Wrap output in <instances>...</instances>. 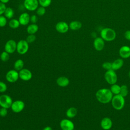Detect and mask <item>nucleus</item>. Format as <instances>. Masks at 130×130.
<instances>
[{
    "mask_svg": "<svg viewBox=\"0 0 130 130\" xmlns=\"http://www.w3.org/2000/svg\"><path fill=\"white\" fill-rule=\"evenodd\" d=\"M113 96V94L110 89L101 88L95 93V97L97 100L102 104H108L110 103Z\"/></svg>",
    "mask_w": 130,
    "mask_h": 130,
    "instance_id": "1",
    "label": "nucleus"
},
{
    "mask_svg": "<svg viewBox=\"0 0 130 130\" xmlns=\"http://www.w3.org/2000/svg\"><path fill=\"white\" fill-rule=\"evenodd\" d=\"M100 37L105 41L111 42L115 39L116 33L115 31L111 28L105 27L101 30Z\"/></svg>",
    "mask_w": 130,
    "mask_h": 130,
    "instance_id": "2",
    "label": "nucleus"
},
{
    "mask_svg": "<svg viewBox=\"0 0 130 130\" xmlns=\"http://www.w3.org/2000/svg\"><path fill=\"white\" fill-rule=\"evenodd\" d=\"M113 108L116 110H120L125 105V99L120 94L114 95L111 101Z\"/></svg>",
    "mask_w": 130,
    "mask_h": 130,
    "instance_id": "3",
    "label": "nucleus"
},
{
    "mask_svg": "<svg viewBox=\"0 0 130 130\" xmlns=\"http://www.w3.org/2000/svg\"><path fill=\"white\" fill-rule=\"evenodd\" d=\"M104 78L106 81L110 85L115 84L117 81V75L115 71L112 69L106 72L104 75Z\"/></svg>",
    "mask_w": 130,
    "mask_h": 130,
    "instance_id": "4",
    "label": "nucleus"
},
{
    "mask_svg": "<svg viewBox=\"0 0 130 130\" xmlns=\"http://www.w3.org/2000/svg\"><path fill=\"white\" fill-rule=\"evenodd\" d=\"M29 49V43L26 40H20L17 43L16 51L21 55L26 53Z\"/></svg>",
    "mask_w": 130,
    "mask_h": 130,
    "instance_id": "5",
    "label": "nucleus"
},
{
    "mask_svg": "<svg viewBox=\"0 0 130 130\" xmlns=\"http://www.w3.org/2000/svg\"><path fill=\"white\" fill-rule=\"evenodd\" d=\"M12 103V99L10 95L6 94L0 95V106L1 107L8 109L11 108Z\"/></svg>",
    "mask_w": 130,
    "mask_h": 130,
    "instance_id": "6",
    "label": "nucleus"
},
{
    "mask_svg": "<svg viewBox=\"0 0 130 130\" xmlns=\"http://www.w3.org/2000/svg\"><path fill=\"white\" fill-rule=\"evenodd\" d=\"M38 0H24L23 6L25 9L29 11H36L39 7Z\"/></svg>",
    "mask_w": 130,
    "mask_h": 130,
    "instance_id": "7",
    "label": "nucleus"
},
{
    "mask_svg": "<svg viewBox=\"0 0 130 130\" xmlns=\"http://www.w3.org/2000/svg\"><path fill=\"white\" fill-rule=\"evenodd\" d=\"M19 78V72L14 69L9 70L6 73V79L7 81L10 83H14L16 82Z\"/></svg>",
    "mask_w": 130,
    "mask_h": 130,
    "instance_id": "8",
    "label": "nucleus"
},
{
    "mask_svg": "<svg viewBox=\"0 0 130 130\" xmlns=\"http://www.w3.org/2000/svg\"><path fill=\"white\" fill-rule=\"evenodd\" d=\"M25 107L24 103L21 100H16L13 102L11 108L12 111L16 113L21 112Z\"/></svg>",
    "mask_w": 130,
    "mask_h": 130,
    "instance_id": "9",
    "label": "nucleus"
},
{
    "mask_svg": "<svg viewBox=\"0 0 130 130\" xmlns=\"http://www.w3.org/2000/svg\"><path fill=\"white\" fill-rule=\"evenodd\" d=\"M17 43L13 39L7 41L4 46V50L9 54H12L16 51Z\"/></svg>",
    "mask_w": 130,
    "mask_h": 130,
    "instance_id": "10",
    "label": "nucleus"
},
{
    "mask_svg": "<svg viewBox=\"0 0 130 130\" xmlns=\"http://www.w3.org/2000/svg\"><path fill=\"white\" fill-rule=\"evenodd\" d=\"M59 125L62 130H74L75 128L73 122L66 118L63 119L60 121Z\"/></svg>",
    "mask_w": 130,
    "mask_h": 130,
    "instance_id": "11",
    "label": "nucleus"
},
{
    "mask_svg": "<svg viewBox=\"0 0 130 130\" xmlns=\"http://www.w3.org/2000/svg\"><path fill=\"white\" fill-rule=\"evenodd\" d=\"M18 72L19 78L23 81H29L32 78V73L29 70L27 69L23 68Z\"/></svg>",
    "mask_w": 130,
    "mask_h": 130,
    "instance_id": "12",
    "label": "nucleus"
},
{
    "mask_svg": "<svg viewBox=\"0 0 130 130\" xmlns=\"http://www.w3.org/2000/svg\"><path fill=\"white\" fill-rule=\"evenodd\" d=\"M69 24L65 21H59L55 25L56 30L60 34H65L69 29Z\"/></svg>",
    "mask_w": 130,
    "mask_h": 130,
    "instance_id": "13",
    "label": "nucleus"
},
{
    "mask_svg": "<svg viewBox=\"0 0 130 130\" xmlns=\"http://www.w3.org/2000/svg\"><path fill=\"white\" fill-rule=\"evenodd\" d=\"M93 47L98 51H102L105 47V41L100 37H96L93 41Z\"/></svg>",
    "mask_w": 130,
    "mask_h": 130,
    "instance_id": "14",
    "label": "nucleus"
},
{
    "mask_svg": "<svg viewBox=\"0 0 130 130\" xmlns=\"http://www.w3.org/2000/svg\"><path fill=\"white\" fill-rule=\"evenodd\" d=\"M30 16L28 13L24 12L21 13L18 18V20L20 25L23 26H26L29 24L30 21Z\"/></svg>",
    "mask_w": 130,
    "mask_h": 130,
    "instance_id": "15",
    "label": "nucleus"
},
{
    "mask_svg": "<svg viewBox=\"0 0 130 130\" xmlns=\"http://www.w3.org/2000/svg\"><path fill=\"white\" fill-rule=\"evenodd\" d=\"M119 54L122 58H127L130 57V47L124 45L121 46L119 50Z\"/></svg>",
    "mask_w": 130,
    "mask_h": 130,
    "instance_id": "16",
    "label": "nucleus"
},
{
    "mask_svg": "<svg viewBox=\"0 0 130 130\" xmlns=\"http://www.w3.org/2000/svg\"><path fill=\"white\" fill-rule=\"evenodd\" d=\"M112 121L109 117H104L101 122V126L104 130H109L112 126Z\"/></svg>",
    "mask_w": 130,
    "mask_h": 130,
    "instance_id": "17",
    "label": "nucleus"
},
{
    "mask_svg": "<svg viewBox=\"0 0 130 130\" xmlns=\"http://www.w3.org/2000/svg\"><path fill=\"white\" fill-rule=\"evenodd\" d=\"M56 83L59 86L64 87L69 84L70 80L65 76H60L56 79Z\"/></svg>",
    "mask_w": 130,
    "mask_h": 130,
    "instance_id": "18",
    "label": "nucleus"
},
{
    "mask_svg": "<svg viewBox=\"0 0 130 130\" xmlns=\"http://www.w3.org/2000/svg\"><path fill=\"white\" fill-rule=\"evenodd\" d=\"M124 63V61L122 58H118L115 59L112 62V69L116 71L121 69Z\"/></svg>",
    "mask_w": 130,
    "mask_h": 130,
    "instance_id": "19",
    "label": "nucleus"
},
{
    "mask_svg": "<svg viewBox=\"0 0 130 130\" xmlns=\"http://www.w3.org/2000/svg\"><path fill=\"white\" fill-rule=\"evenodd\" d=\"M69 28L72 30H77L80 29L82 26V23L77 20H74L71 21L70 24H69Z\"/></svg>",
    "mask_w": 130,
    "mask_h": 130,
    "instance_id": "20",
    "label": "nucleus"
},
{
    "mask_svg": "<svg viewBox=\"0 0 130 130\" xmlns=\"http://www.w3.org/2000/svg\"><path fill=\"white\" fill-rule=\"evenodd\" d=\"M39 30V26L36 23L29 24L26 28V31L29 35H35Z\"/></svg>",
    "mask_w": 130,
    "mask_h": 130,
    "instance_id": "21",
    "label": "nucleus"
},
{
    "mask_svg": "<svg viewBox=\"0 0 130 130\" xmlns=\"http://www.w3.org/2000/svg\"><path fill=\"white\" fill-rule=\"evenodd\" d=\"M77 114V109L74 107H72L69 108L66 111V114L67 117L69 118H73L75 117Z\"/></svg>",
    "mask_w": 130,
    "mask_h": 130,
    "instance_id": "22",
    "label": "nucleus"
},
{
    "mask_svg": "<svg viewBox=\"0 0 130 130\" xmlns=\"http://www.w3.org/2000/svg\"><path fill=\"white\" fill-rule=\"evenodd\" d=\"M9 26L12 29H16L19 27L20 24L18 19L15 18H12L10 19L8 22Z\"/></svg>",
    "mask_w": 130,
    "mask_h": 130,
    "instance_id": "23",
    "label": "nucleus"
},
{
    "mask_svg": "<svg viewBox=\"0 0 130 130\" xmlns=\"http://www.w3.org/2000/svg\"><path fill=\"white\" fill-rule=\"evenodd\" d=\"M24 62L21 59H17L14 63V69L19 72L23 68Z\"/></svg>",
    "mask_w": 130,
    "mask_h": 130,
    "instance_id": "24",
    "label": "nucleus"
},
{
    "mask_svg": "<svg viewBox=\"0 0 130 130\" xmlns=\"http://www.w3.org/2000/svg\"><path fill=\"white\" fill-rule=\"evenodd\" d=\"M4 15L7 19H11L13 18L14 15V11L12 8L10 7H7Z\"/></svg>",
    "mask_w": 130,
    "mask_h": 130,
    "instance_id": "25",
    "label": "nucleus"
},
{
    "mask_svg": "<svg viewBox=\"0 0 130 130\" xmlns=\"http://www.w3.org/2000/svg\"><path fill=\"white\" fill-rule=\"evenodd\" d=\"M121 86H119L117 84L115 83L111 85L110 87V90L113 95H116L120 93Z\"/></svg>",
    "mask_w": 130,
    "mask_h": 130,
    "instance_id": "26",
    "label": "nucleus"
},
{
    "mask_svg": "<svg viewBox=\"0 0 130 130\" xmlns=\"http://www.w3.org/2000/svg\"><path fill=\"white\" fill-rule=\"evenodd\" d=\"M128 93V87L126 85H122L121 86V88H120V94L125 98L127 95Z\"/></svg>",
    "mask_w": 130,
    "mask_h": 130,
    "instance_id": "27",
    "label": "nucleus"
},
{
    "mask_svg": "<svg viewBox=\"0 0 130 130\" xmlns=\"http://www.w3.org/2000/svg\"><path fill=\"white\" fill-rule=\"evenodd\" d=\"M10 58V54L7 52L4 51L0 54V59L2 61L6 62L9 60Z\"/></svg>",
    "mask_w": 130,
    "mask_h": 130,
    "instance_id": "28",
    "label": "nucleus"
},
{
    "mask_svg": "<svg viewBox=\"0 0 130 130\" xmlns=\"http://www.w3.org/2000/svg\"><path fill=\"white\" fill-rule=\"evenodd\" d=\"M38 1L40 6L43 7L44 8L49 7L52 2V0H38Z\"/></svg>",
    "mask_w": 130,
    "mask_h": 130,
    "instance_id": "29",
    "label": "nucleus"
},
{
    "mask_svg": "<svg viewBox=\"0 0 130 130\" xmlns=\"http://www.w3.org/2000/svg\"><path fill=\"white\" fill-rule=\"evenodd\" d=\"M46 8L40 6L36 10V14L39 16H42L46 13Z\"/></svg>",
    "mask_w": 130,
    "mask_h": 130,
    "instance_id": "30",
    "label": "nucleus"
},
{
    "mask_svg": "<svg viewBox=\"0 0 130 130\" xmlns=\"http://www.w3.org/2000/svg\"><path fill=\"white\" fill-rule=\"evenodd\" d=\"M7 23V18L4 15L0 16V27H5Z\"/></svg>",
    "mask_w": 130,
    "mask_h": 130,
    "instance_id": "31",
    "label": "nucleus"
},
{
    "mask_svg": "<svg viewBox=\"0 0 130 130\" xmlns=\"http://www.w3.org/2000/svg\"><path fill=\"white\" fill-rule=\"evenodd\" d=\"M36 39V37L35 35H28V36L26 37V41L29 44L32 43L35 41Z\"/></svg>",
    "mask_w": 130,
    "mask_h": 130,
    "instance_id": "32",
    "label": "nucleus"
},
{
    "mask_svg": "<svg viewBox=\"0 0 130 130\" xmlns=\"http://www.w3.org/2000/svg\"><path fill=\"white\" fill-rule=\"evenodd\" d=\"M102 67L107 71L111 70L112 69V62H110L109 61L104 62L102 64Z\"/></svg>",
    "mask_w": 130,
    "mask_h": 130,
    "instance_id": "33",
    "label": "nucleus"
},
{
    "mask_svg": "<svg viewBox=\"0 0 130 130\" xmlns=\"http://www.w3.org/2000/svg\"><path fill=\"white\" fill-rule=\"evenodd\" d=\"M7 89V84L3 81H0V92L4 93Z\"/></svg>",
    "mask_w": 130,
    "mask_h": 130,
    "instance_id": "34",
    "label": "nucleus"
},
{
    "mask_svg": "<svg viewBox=\"0 0 130 130\" xmlns=\"http://www.w3.org/2000/svg\"><path fill=\"white\" fill-rule=\"evenodd\" d=\"M8 114V109L5 108L1 107L0 109V116L2 117H5L7 116Z\"/></svg>",
    "mask_w": 130,
    "mask_h": 130,
    "instance_id": "35",
    "label": "nucleus"
},
{
    "mask_svg": "<svg viewBox=\"0 0 130 130\" xmlns=\"http://www.w3.org/2000/svg\"><path fill=\"white\" fill-rule=\"evenodd\" d=\"M6 8L7 7L6 6V4L0 2V16L4 14Z\"/></svg>",
    "mask_w": 130,
    "mask_h": 130,
    "instance_id": "36",
    "label": "nucleus"
},
{
    "mask_svg": "<svg viewBox=\"0 0 130 130\" xmlns=\"http://www.w3.org/2000/svg\"><path fill=\"white\" fill-rule=\"evenodd\" d=\"M30 21L32 23H36L38 21V17L36 15H32L30 16Z\"/></svg>",
    "mask_w": 130,
    "mask_h": 130,
    "instance_id": "37",
    "label": "nucleus"
},
{
    "mask_svg": "<svg viewBox=\"0 0 130 130\" xmlns=\"http://www.w3.org/2000/svg\"><path fill=\"white\" fill-rule=\"evenodd\" d=\"M124 38L128 40V41H130V30H126L125 32H124Z\"/></svg>",
    "mask_w": 130,
    "mask_h": 130,
    "instance_id": "38",
    "label": "nucleus"
},
{
    "mask_svg": "<svg viewBox=\"0 0 130 130\" xmlns=\"http://www.w3.org/2000/svg\"><path fill=\"white\" fill-rule=\"evenodd\" d=\"M43 130H52L51 127L49 126H45L43 129Z\"/></svg>",
    "mask_w": 130,
    "mask_h": 130,
    "instance_id": "39",
    "label": "nucleus"
},
{
    "mask_svg": "<svg viewBox=\"0 0 130 130\" xmlns=\"http://www.w3.org/2000/svg\"><path fill=\"white\" fill-rule=\"evenodd\" d=\"M10 1V0H0V2L5 4H6L7 3H8Z\"/></svg>",
    "mask_w": 130,
    "mask_h": 130,
    "instance_id": "40",
    "label": "nucleus"
},
{
    "mask_svg": "<svg viewBox=\"0 0 130 130\" xmlns=\"http://www.w3.org/2000/svg\"><path fill=\"white\" fill-rule=\"evenodd\" d=\"M128 76H129V77L130 78V71H129V72H128Z\"/></svg>",
    "mask_w": 130,
    "mask_h": 130,
    "instance_id": "41",
    "label": "nucleus"
},
{
    "mask_svg": "<svg viewBox=\"0 0 130 130\" xmlns=\"http://www.w3.org/2000/svg\"><path fill=\"white\" fill-rule=\"evenodd\" d=\"M0 54H1V53H0Z\"/></svg>",
    "mask_w": 130,
    "mask_h": 130,
    "instance_id": "42",
    "label": "nucleus"
}]
</instances>
